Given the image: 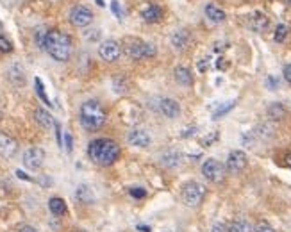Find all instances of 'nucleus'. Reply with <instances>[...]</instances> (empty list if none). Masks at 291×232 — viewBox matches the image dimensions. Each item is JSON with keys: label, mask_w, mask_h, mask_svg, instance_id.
<instances>
[{"label": "nucleus", "mask_w": 291, "mask_h": 232, "mask_svg": "<svg viewBox=\"0 0 291 232\" xmlns=\"http://www.w3.org/2000/svg\"><path fill=\"white\" fill-rule=\"evenodd\" d=\"M120 154H122V150H120L118 143L109 138L93 139L88 147L89 159L95 164H100V166H111L113 163H116Z\"/></svg>", "instance_id": "nucleus-1"}, {"label": "nucleus", "mask_w": 291, "mask_h": 232, "mask_svg": "<svg viewBox=\"0 0 291 232\" xmlns=\"http://www.w3.org/2000/svg\"><path fill=\"white\" fill-rule=\"evenodd\" d=\"M52 59L66 63L72 55V40L68 34H64L61 30L52 29L45 36V47H43Z\"/></svg>", "instance_id": "nucleus-2"}, {"label": "nucleus", "mask_w": 291, "mask_h": 232, "mask_svg": "<svg viewBox=\"0 0 291 232\" xmlns=\"http://www.w3.org/2000/svg\"><path fill=\"white\" fill-rule=\"evenodd\" d=\"M79 120H80V125H82L86 130H99V129L106 124L107 114H106L104 107L100 105V102H97V100H86V102L80 105Z\"/></svg>", "instance_id": "nucleus-3"}, {"label": "nucleus", "mask_w": 291, "mask_h": 232, "mask_svg": "<svg viewBox=\"0 0 291 232\" xmlns=\"http://www.w3.org/2000/svg\"><path fill=\"white\" fill-rule=\"evenodd\" d=\"M124 47H125V54L132 61L147 59V57H154L156 55V47L154 45L145 43V41L136 40V38H127Z\"/></svg>", "instance_id": "nucleus-4"}, {"label": "nucleus", "mask_w": 291, "mask_h": 232, "mask_svg": "<svg viewBox=\"0 0 291 232\" xmlns=\"http://www.w3.org/2000/svg\"><path fill=\"white\" fill-rule=\"evenodd\" d=\"M181 197H183V202L186 204L187 207H197L200 206L206 197V188H204L200 182H186L183 186V191H181Z\"/></svg>", "instance_id": "nucleus-5"}, {"label": "nucleus", "mask_w": 291, "mask_h": 232, "mask_svg": "<svg viewBox=\"0 0 291 232\" xmlns=\"http://www.w3.org/2000/svg\"><path fill=\"white\" fill-rule=\"evenodd\" d=\"M202 175L208 179L209 182H222L225 179V168L223 164L216 159H208L206 163L202 164Z\"/></svg>", "instance_id": "nucleus-6"}, {"label": "nucleus", "mask_w": 291, "mask_h": 232, "mask_svg": "<svg viewBox=\"0 0 291 232\" xmlns=\"http://www.w3.org/2000/svg\"><path fill=\"white\" fill-rule=\"evenodd\" d=\"M99 55L107 63H114L122 55V47H120L118 41L107 40L99 47Z\"/></svg>", "instance_id": "nucleus-7"}, {"label": "nucleus", "mask_w": 291, "mask_h": 232, "mask_svg": "<svg viewBox=\"0 0 291 232\" xmlns=\"http://www.w3.org/2000/svg\"><path fill=\"white\" fill-rule=\"evenodd\" d=\"M70 22L75 27H86L93 22V13L84 5H75L74 9L70 11Z\"/></svg>", "instance_id": "nucleus-8"}, {"label": "nucleus", "mask_w": 291, "mask_h": 232, "mask_svg": "<svg viewBox=\"0 0 291 232\" xmlns=\"http://www.w3.org/2000/svg\"><path fill=\"white\" fill-rule=\"evenodd\" d=\"M45 163V152L41 148L38 147H32V148H27L24 154V164L27 166L29 170H40Z\"/></svg>", "instance_id": "nucleus-9"}, {"label": "nucleus", "mask_w": 291, "mask_h": 232, "mask_svg": "<svg viewBox=\"0 0 291 232\" xmlns=\"http://www.w3.org/2000/svg\"><path fill=\"white\" fill-rule=\"evenodd\" d=\"M247 166V154L243 150H232L227 157V170L231 173H239Z\"/></svg>", "instance_id": "nucleus-10"}, {"label": "nucleus", "mask_w": 291, "mask_h": 232, "mask_svg": "<svg viewBox=\"0 0 291 232\" xmlns=\"http://www.w3.org/2000/svg\"><path fill=\"white\" fill-rule=\"evenodd\" d=\"M18 150V143L7 134L0 132V155L2 157H13Z\"/></svg>", "instance_id": "nucleus-11"}, {"label": "nucleus", "mask_w": 291, "mask_h": 232, "mask_svg": "<svg viewBox=\"0 0 291 232\" xmlns=\"http://www.w3.org/2000/svg\"><path fill=\"white\" fill-rule=\"evenodd\" d=\"M159 111H161L166 118H177L179 114H181V105L173 99H163L161 104H159Z\"/></svg>", "instance_id": "nucleus-12"}, {"label": "nucleus", "mask_w": 291, "mask_h": 232, "mask_svg": "<svg viewBox=\"0 0 291 232\" xmlns=\"http://www.w3.org/2000/svg\"><path fill=\"white\" fill-rule=\"evenodd\" d=\"M250 27H252V30H256V32H265V30L270 27V18H268L265 13H261V11H256V13L250 16Z\"/></svg>", "instance_id": "nucleus-13"}, {"label": "nucleus", "mask_w": 291, "mask_h": 232, "mask_svg": "<svg viewBox=\"0 0 291 232\" xmlns=\"http://www.w3.org/2000/svg\"><path fill=\"white\" fill-rule=\"evenodd\" d=\"M129 143L134 145V147L145 148L150 145V136L145 130H141V129H136L132 132H129Z\"/></svg>", "instance_id": "nucleus-14"}, {"label": "nucleus", "mask_w": 291, "mask_h": 232, "mask_svg": "<svg viewBox=\"0 0 291 232\" xmlns=\"http://www.w3.org/2000/svg\"><path fill=\"white\" fill-rule=\"evenodd\" d=\"M141 16H143V20L148 22V24H158L161 18H163V11L161 7L156 4H148L143 11H141Z\"/></svg>", "instance_id": "nucleus-15"}, {"label": "nucleus", "mask_w": 291, "mask_h": 232, "mask_svg": "<svg viewBox=\"0 0 291 232\" xmlns=\"http://www.w3.org/2000/svg\"><path fill=\"white\" fill-rule=\"evenodd\" d=\"M204 11H206V16H208L211 22H214V24H222V22H225V18H227V16H225V11L220 9V7L214 4H208Z\"/></svg>", "instance_id": "nucleus-16"}, {"label": "nucleus", "mask_w": 291, "mask_h": 232, "mask_svg": "<svg viewBox=\"0 0 291 232\" xmlns=\"http://www.w3.org/2000/svg\"><path fill=\"white\" fill-rule=\"evenodd\" d=\"M173 75H175V80H177L181 86H191L193 84L191 72H189L187 68H184V66H177L175 72H173Z\"/></svg>", "instance_id": "nucleus-17"}, {"label": "nucleus", "mask_w": 291, "mask_h": 232, "mask_svg": "<svg viewBox=\"0 0 291 232\" xmlns=\"http://www.w3.org/2000/svg\"><path fill=\"white\" fill-rule=\"evenodd\" d=\"M189 40H191V36L187 30H177V32H173L172 36V43L175 49H186L187 45H189Z\"/></svg>", "instance_id": "nucleus-18"}, {"label": "nucleus", "mask_w": 291, "mask_h": 232, "mask_svg": "<svg viewBox=\"0 0 291 232\" xmlns=\"http://www.w3.org/2000/svg\"><path fill=\"white\" fill-rule=\"evenodd\" d=\"M34 120H36V122H38V124H40L43 129H52V125L55 124L54 118L50 116V113H47L45 109H40V107H38V109L34 111Z\"/></svg>", "instance_id": "nucleus-19"}, {"label": "nucleus", "mask_w": 291, "mask_h": 232, "mask_svg": "<svg viewBox=\"0 0 291 232\" xmlns=\"http://www.w3.org/2000/svg\"><path fill=\"white\" fill-rule=\"evenodd\" d=\"M75 197H77V200L82 204H91L93 202V191H91V188L89 186H86V184H80L79 188H77V193H75Z\"/></svg>", "instance_id": "nucleus-20"}, {"label": "nucleus", "mask_w": 291, "mask_h": 232, "mask_svg": "<svg viewBox=\"0 0 291 232\" xmlns=\"http://www.w3.org/2000/svg\"><path fill=\"white\" fill-rule=\"evenodd\" d=\"M49 209L52 211V214H55V216H63L64 212H66V204H64L63 198L54 197L49 200Z\"/></svg>", "instance_id": "nucleus-21"}, {"label": "nucleus", "mask_w": 291, "mask_h": 232, "mask_svg": "<svg viewBox=\"0 0 291 232\" xmlns=\"http://www.w3.org/2000/svg\"><path fill=\"white\" fill-rule=\"evenodd\" d=\"M268 116H270L271 120H282L286 116V107L282 104H279V102H275V104H271L270 107H268Z\"/></svg>", "instance_id": "nucleus-22"}, {"label": "nucleus", "mask_w": 291, "mask_h": 232, "mask_svg": "<svg viewBox=\"0 0 291 232\" xmlns=\"http://www.w3.org/2000/svg\"><path fill=\"white\" fill-rule=\"evenodd\" d=\"M229 232H252V227L243 220H236L229 225Z\"/></svg>", "instance_id": "nucleus-23"}, {"label": "nucleus", "mask_w": 291, "mask_h": 232, "mask_svg": "<svg viewBox=\"0 0 291 232\" xmlns=\"http://www.w3.org/2000/svg\"><path fill=\"white\" fill-rule=\"evenodd\" d=\"M34 86H36V93H38V97H40L41 100H43L47 105H52V102H50V99L47 97V93H45V88H43V82H41L40 77H36L34 79Z\"/></svg>", "instance_id": "nucleus-24"}, {"label": "nucleus", "mask_w": 291, "mask_h": 232, "mask_svg": "<svg viewBox=\"0 0 291 232\" xmlns=\"http://www.w3.org/2000/svg\"><path fill=\"white\" fill-rule=\"evenodd\" d=\"M179 163H181V155L175 154V152L166 154V155L163 157V164L164 166H168V168H173V166H177Z\"/></svg>", "instance_id": "nucleus-25"}, {"label": "nucleus", "mask_w": 291, "mask_h": 232, "mask_svg": "<svg viewBox=\"0 0 291 232\" xmlns=\"http://www.w3.org/2000/svg\"><path fill=\"white\" fill-rule=\"evenodd\" d=\"M286 36H288V27L286 25H277V29H275V36H273V40L277 41V43H282V41L286 40Z\"/></svg>", "instance_id": "nucleus-26"}, {"label": "nucleus", "mask_w": 291, "mask_h": 232, "mask_svg": "<svg viewBox=\"0 0 291 232\" xmlns=\"http://www.w3.org/2000/svg\"><path fill=\"white\" fill-rule=\"evenodd\" d=\"M0 52H4V54L13 52V43H11L4 34H0Z\"/></svg>", "instance_id": "nucleus-27"}, {"label": "nucleus", "mask_w": 291, "mask_h": 232, "mask_svg": "<svg viewBox=\"0 0 291 232\" xmlns=\"http://www.w3.org/2000/svg\"><path fill=\"white\" fill-rule=\"evenodd\" d=\"M234 104H236V102H234V100H232V102H229L227 105H222V107L218 109V111H214V114H212V118H214V120H218V118H220V116H223V114H227L229 111H231V109L234 107Z\"/></svg>", "instance_id": "nucleus-28"}, {"label": "nucleus", "mask_w": 291, "mask_h": 232, "mask_svg": "<svg viewBox=\"0 0 291 232\" xmlns=\"http://www.w3.org/2000/svg\"><path fill=\"white\" fill-rule=\"evenodd\" d=\"M254 232H275V229L266 222H259L256 227H254Z\"/></svg>", "instance_id": "nucleus-29"}, {"label": "nucleus", "mask_w": 291, "mask_h": 232, "mask_svg": "<svg viewBox=\"0 0 291 232\" xmlns=\"http://www.w3.org/2000/svg\"><path fill=\"white\" fill-rule=\"evenodd\" d=\"M111 9H113V13L116 15V18H118V20H122V18H124V13H122V9H120V4L116 2V0H113V2H111Z\"/></svg>", "instance_id": "nucleus-30"}, {"label": "nucleus", "mask_w": 291, "mask_h": 232, "mask_svg": "<svg viewBox=\"0 0 291 232\" xmlns=\"http://www.w3.org/2000/svg\"><path fill=\"white\" fill-rule=\"evenodd\" d=\"M131 195H132L134 198H145L147 197V191H145L143 188H132L131 189Z\"/></svg>", "instance_id": "nucleus-31"}, {"label": "nucleus", "mask_w": 291, "mask_h": 232, "mask_svg": "<svg viewBox=\"0 0 291 232\" xmlns=\"http://www.w3.org/2000/svg\"><path fill=\"white\" fill-rule=\"evenodd\" d=\"M212 232H229V227L223 225V223H214L212 225Z\"/></svg>", "instance_id": "nucleus-32"}, {"label": "nucleus", "mask_w": 291, "mask_h": 232, "mask_svg": "<svg viewBox=\"0 0 291 232\" xmlns=\"http://www.w3.org/2000/svg\"><path fill=\"white\" fill-rule=\"evenodd\" d=\"M64 145H66V150H68V152H72V147H74V141H72V136H70L68 132L64 134Z\"/></svg>", "instance_id": "nucleus-33"}, {"label": "nucleus", "mask_w": 291, "mask_h": 232, "mask_svg": "<svg viewBox=\"0 0 291 232\" xmlns=\"http://www.w3.org/2000/svg\"><path fill=\"white\" fill-rule=\"evenodd\" d=\"M208 68H209V59H208V57H204V59L198 61V70H200V72H206Z\"/></svg>", "instance_id": "nucleus-34"}, {"label": "nucleus", "mask_w": 291, "mask_h": 232, "mask_svg": "<svg viewBox=\"0 0 291 232\" xmlns=\"http://www.w3.org/2000/svg\"><path fill=\"white\" fill-rule=\"evenodd\" d=\"M284 79L291 84V64H286V66H284Z\"/></svg>", "instance_id": "nucleus-35"}, {"label": "nucleus", "mask_w": 291, "mask_h": 232, "mask_svg": "<svg viewBox=\"0 0 291 232\" xmlns=\"http://www.w3.org/2000/svg\"><path fill=\"white\" fill-rule=\"evenodd\" d=\"M266 84L270 86L271 89H275V88H277V79H275V77H268Z\"/></svg>", "instance_id": "nucleus-36"}, {"label": "nucleus", "mask_w": 291, "mask_h": 232, "mask_svg": "<svg viewBox=\"0 0 291 232\" xmlns=\"http://www.w3.org/2000/svg\"><path fill=\"white\" fill-rule=\"evenodd\" d=\"M216 66H218V70H225V68H227V63H225V59H223V57H220V59H218V63H216Z\"/></svg>", "instance_id": "nucleus-37"}, {"label": "nucleus", "mask_w": 291, "mask_h": 232, "mask_svg": "<svg viewBox=\"0 0 291 232\" xmlns=\"http://www.w3.org/2000/svg\"><path fill=\"white\" fill-rule=\"evenodd\" d=\"M54 127H55V134H57V143L61 145V127H59V124H57V122L54 124Z\"/></svg>", "instance_id": "nucleus-38"}, {"label": "nucleus", "mask_w": 291, "mask_h": 232, "mask_svg": "<svg viewBox=\"0 0 291 232\" xmlns=\"http://www.w3.org/2000/svg\"><path fill=\"white\" fill-rule=\"evenodd\" d=\"M20 232H38V231H36L34 227H29V225H25V227L20 229Z\"/></svg>", "instance_id": "nucleus-39"}, {"label": "nucleus", "mask_w": 291, "mask_h": 232, "mask_svg": "<svg viewBox=\"0 0 291 232\" xmlns=\"http://www.w3.org/2000/svg\"><path fill=\"white\" fill-rule=\"evenodd\" d=\"M16 175H18V177H20V179H25V180H30V177H27V175H25L24 172H20V170L16 172Z\"/></svg>", "instance_id": "nucleus-40"}, {"label": "nucleus", "mask_w": 291, "mask_h": 232, "mask_svg": "<svg viewBox=\"0 0 291 232\" xmlns=\"http://www.w3.org/2000/svg\"><path fill=\"white\" fill-rule=\"evenodd\" d=\"M138 231H143V232H150V227H147V225H138Z\"/></svg>", "instance_id": "nucleus-41"}, {"label": "nucleus", "mask_w": 291, "mask_h": 232, "mask_svg": "<svg viewBox=\"0 0 291 232\" xmlns=\"http://www.w3.org/2000/svg\"><path fill=\"white\" fill-rule=\"evenodd\" d=\"M286 164L291 168V154H288V155H286Z\"/></svg>", "instance_id": "nucleus-42"}, {"label": "nucleus", "mask_w": 291, "mask_h": 232, "mask_svg": "<svg viewBox=\"0 0 291 232\" xmlns=\"http://www.w3.org/2000/svg\"><path fill=\"white\" fill-rule=\"evenodd\" d=\"M97 4H99L100 7H102V5H106V4H104V0H97Z\"/></svg>", "instance_id": "nucleus-43"}, {"label": "nucleus", "mask_w": 291, "mask_h": 232, "mask_svg": "<svg viewBox=\"0 0 291 232\" xmlns=\"http://www.w3.org/2000/svg\"><path fill=\"white\" fill-rule=\"evenodd\" d=\"M286 4H288V5H291V0H286Z\"/></svg>", "instance_id": "nucleus-44"}, {"label": "nucleus", "mask_w": 291, "mask_h": 232, "mask_svg": "<svg viewBox=\"0 0 291 232\" xmlns=\"http://www.w3.org/2000/svg\"><path fill=\"white\" fill-rule=\"evenodd\" d=\"M75 232H86V231H75Z\"/></svg>", "instance_id": "nucleus-45"}]
</instances>
